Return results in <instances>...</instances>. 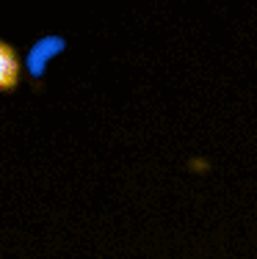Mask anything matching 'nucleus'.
Segmentation results:
<instances>
[{
    "instance_id": "nucleus-1",
    "label": "nucleus",
    "mask_w": 257,
    "mask_h": 259,
    "mask_svg": "<svg viewBox=\"0 0 257 259\" xmlns=\"http://www.w3.org/2000/svg\"><path fill=\"white\" fill-rule=\"evenodd\" d=\"M66 41L64 36H42V39L33 41V47L28 50V58H25V66L30 72V77H42L47 72V64H50L56 55L64 53Z\"/></svg>"
},
{
    "instance_id": "nucleus-2",
    "label": "nucleus",
    "mask_w": 257,
    "mask_h": 259,
    "mask_svg": "<svg viewBox=\"0 0 257 259\" xmlns=\"http://www.w3.org/2000/svg\"><path fill=\"white\" fill-rule=\"evenodd\" d=\"M22 75V61L9 41L0 39V91H14Z\"/></svg>"
}]
</instances>
